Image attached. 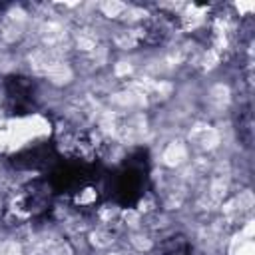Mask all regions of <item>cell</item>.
I'll return each instance as SVG.
<instances>
[{
    "label": "cell",
    "mask_w": 255,
    "mask_h": 255,
    "mask_svg": "<svg viewBox=\"0 0 255 255\" xmlns=\"http://www.w3.org/2000/svg\"><path fill=\"white\" fill-rule=\"evenodd\" d=\"M60 151L54 141H44L34 147H26L14 155H10V163L18 169H34V171H48L58 159Z\"/></svg>",
    "instance_id": "2"
},
{
    "label": "cell",
    "mask_w": 255,
    "mask_h": 255,
    "mask_svg": "<svg viewBox=\"0 0 255 255\" xmlns=\"http://www.w3.org/2000/svg\"><path fill=\"white\" fill-rule=\"evenodd\" d=\"M147 149L137 147L131 155H128L116 169L104 171L100 181L102 197H110L114 203L122 207H133L147 187Z\"/></svg>",
    "instance_id": "1"
},
{
    "label": "cell",
    "mask_w": 255,
    "mask_h": 255,
    "mask_svg": "<svg viewBox=\"0 0 255 255\" xmlns=\"http://www.w3.org/2000/svg\"><path fill=\"white\" fill-rule=\"evenodd\" d=\"M6 98H8V110L12 116H24L34 112L36 98H34V82L24 76H8L4 80Z\"/></svg>",
    "instance_id": "3"
}]
</instances>
